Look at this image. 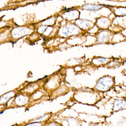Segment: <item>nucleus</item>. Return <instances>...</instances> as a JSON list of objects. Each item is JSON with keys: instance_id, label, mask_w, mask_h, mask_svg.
I'll return each instance as SVG.
<instances>
[{"instance_id": "20e7f679", "label": "nucleus", "mask_w": 126, "mask_h": 126, "mask_svg": "<svg viewBox=\"0 0 126 126\" xmlns=\"http://www.w3.org/2000/svg\"><path fill=\"white\" fill-rule=\"evenodd\" d=\"M75 25L82 30L87 29L90 26V22L86 20L77 19L75 22Z\"/></svg>"}, {"instance_id": "0eeeda50", "label": "nucleus", "mask_w": 126, "mask_h": 126, "mask_svg": "<svg viewBox=\"0 0 126 126\" xmlns=\"http://www.w3.org/2000/svg\"><path fill=\"white\" fill-rule=\"evenodd\" d=\"M108 21L107 18H100L97 21L96 24L99 27L102 28H105L106 24L107 23Z\"/></svg>"}, {"instance_id": "6e6552de", "label": "nucleus", "mask_w": 126, "mask_h": 126, "mask_svg": "<svg viewBox=\"0 0 126 126\" xmlns=\"http://www.w3.org/2000/svg\"><path fill=\"white\" fill-rule=\"evenodd\" d=\"M55 19L54 17H51L42 21V24L45 25H52L55 22Z\"/></svg>"}, {"instance_id": "1a4fd4ad", "label": "nucleus", "mask_w": 126, "mask_h": 126, "mask_svg": "<svg viewBox=\"0 0 126 126\" xmlns=\"http://www.w3.org/2000/svg\"><path fill=\"white\" fill-rule=\"evenodd\" d=\"M48 28V26L47 25H42L39 27L38 29V32L39 33H43Z\"/></svg>"}, {"instance_id": "f03ea898", "label": "nucleus", "mask_w": 126, "mask_h": 126, "mask_svg": "<svg viewBox=\"0 0 126 126\" xmlns=\"http://www.w3.org/2000/svg\"><path fill=\"white\" fill-rule=\"evenodd\" d=\"M31 30L27 27H17L13 30L12 36L14 38H18L31 32Z\"/></svg>"}, {"instance_id": "423d86ee", "label": "nucleus", "mask_w": 126, "mask_h": 126, "mask_svg": "<svg viewBox=\"0 0 126 126\" xmlns=\"http://www.w3.org/2000/svg\"><path fill=\"white\" fill-rule=\"evenodd\" d=\"M110 33L108 31L104 30L100 33L98 35V41L99 42H103L106 41L109 37Z\"/></svg>"}, {"instance_id": "f257e3e1", "label": "nucleus", "mask_w": 126, "mask_h": 126, "mask_svg": "<svg viewBox=\"0 0 126 126\" xmlns=\"http://www.w3.org/2000/svg\"><path fill=\"white\" fill-rule=\"evenodd\" d=\"M75 25L69 24L63 26L60 30L58 33L60 36L65 37H68L71 35H78L80 33V30Z\"/></svg>"}, {"instance_id": "39448f33", "label": "nucleus", "mask_w": 126, "mask_h": 126, "mask_svg": "<svg viewBox=\"0 0 126 126\" xmlns=\"http://www.w3.org/2000/svg\"><path fill=\"white\" fill-rule=\"evenodd\" d=\"M102 7V6L100 5L87 4L82 6V9L83 10H86L96 11L101 9Z\"/></svg>"}, {"instance_id": "7ed1b4c3", "label": "nucleus", "mask_w": 126, "mask_h": 126, "mask_svg": "<svg viewBox=\"0 0 126 126\" xmlns=\"http://www.w3.org/2000/svg\"><path fill=\"white\" fill-rule=\"evenodd\" d=\"M79 16V12L76 10L66 12L63 15V17L64 18L68 20L78 19Z\"/></svg>"}]
</instances>
